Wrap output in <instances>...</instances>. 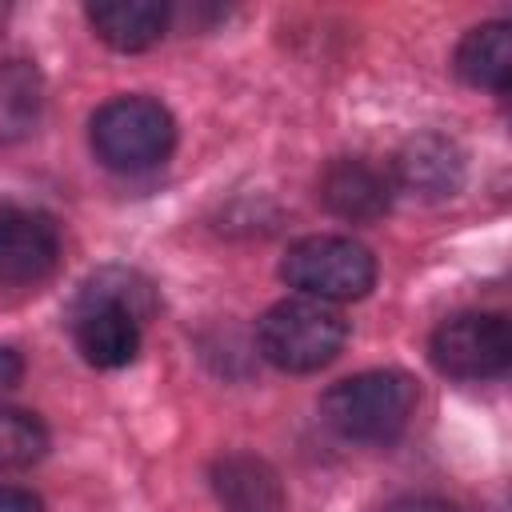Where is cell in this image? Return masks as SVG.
Masks as SVG:
<instances>
[{"mask_svg":"<svg viewBox=\"0 0 512 512\" xmlns=\"http://www.w3.org/2000/svg\"><path fill=\"white\" fill-rule=\"evenodd\" d=\"M152 288L128 268H100L72 304V340L96 368H124L140 352V324L152 316Z\"/></svg>","mask_w":512,"mask_h":512,"instance_id":"6da1fadb","label":"cell"},{"mask_svg":"<svg viewBox=\"0 0 512 512\" xmlns=\"http://www.w3.org/2000/svg\"><path fill=\"white\" fill-rule=\"evenodd\" d=\"M412 412H416V380L400 368H372L344 376L320 400L324 424L344 440H364V444H384L400 436Z\"/></svg>","mask_w":512,"mask_h":512,"instance_id":"7a4b0ae2","label":"cell"},{"mask_svg":"<svg viewBox=\"0 0 512 512\" xmlns=\"http://www.w3.org/2000/svg\"><path fill=\"white\" fill-rule=\"evenodd\" d=\"M256 340L268 364L284 372H316L332 364L348 340V320L340 316L336 304L312 300V296H292L272 304L260 324Z\"/></svg>","mask_w":512,"mask_h":512,"instance_id":"3957f363","label":"cell"},{"mask_svg":"<svg viewBox=\"0 0 512 512\" xmlns=\"http://www.w3.org/2000/svg\"><path fill=\"white\" fill-rule=\"evenodd\" d=\"M92 152L112 172H144L168 160L176 144L172 112L152 96H116L88 124Z\"/></svg>","mask_w":512,"mask_h":512,"instance_id":"277c9868","label":"cell"},{"mask_svg":"<svg viewBox=\"0 0 512 512\" xmlns=\"http://www.w3.org/2000/svg\"><path fill=\"white\" fill-rule=\"evenodd\" d=\"M280 276L300 296L324 304L360 300L376 284V256L352 236H304L288 244Z\"/></svg>","mask_w":512,"mask_h":512,"instance_id":"5b68a950","label":"cell"},{"mask_svg":"<svg viewBox=\"0 0 512 512\" xmlns=\"http://www.w3.org/2000/svg\"><path fill=\"white\" fill-rule=\"evenodd\" d=\"M432 364L456 380L500 376L512 360V332L500 312H460L432 332Z\"/></svg>","mask_w":512,"mask_h":512,"instance_id":"8992f818","label":"cell"},{"mask_svg":"<svg viewBox=\"0 0 512 512\" xmlns=\"http://www.w3.org/2000/svg\"><path fill=\"white\" fill-rule=\"evenodd\" d=\"M60 256V232L44 212L0 204V288L40 284Z\"/></svg>","mask_w":512,"mask_h":512,"instance_id":"52a82bcc","label":"cell"},{"mask_svg":"<svg viewBox=\"0 0 512 512\" xmlns=\"http://www.w3.org/2000/svg\"><path fill=\"white\" fill-rule=\"evenodd\" d=\"M320 200L340 220L372 224L392 208V180L368 160H332L320 176Z\"/></svg>","mask_w":512,"mask_h":512,"instance_id":"ba28073f","label":"cell"},{"mask_svg":"<svg viewBox=\"0 0 512 512\" xmlns=\"http://www.w3.org/2000/svg\"><path fill=\"white\" fill-rule=\"evenodd\" d=\"M464 180V152L448 136H416L396 156V184L416 196H452Z\"/></svg>","mask_w":512,"mask_h":512,"instance_id":"9c48e42d","label":"cell"},{"mask_svg":"<svg viewBox=\"0 0 512 512\" xmlns=\"http://www.w3.org/2000/svg\"><path fill=\"white\" fill-rule=\"evenodd\" d=\"M92 32L116 52H144L168 28V8L156 0H96L88 4Z\"/></svg>","mask_w":512,"mask_h":512,"instance_id":"30bf717a","label":"cell"},{"mask_svg":"<svg viewBox=\"0 0 512 512\" xmlns=\"http://www.w3.org/2000/svg\"><path fill=\"white\" fill-rule=\"evenodd\" d=\"M456 72L472 88L488 92H508L512 84V24L508 20H488L456 44Z\"/></svg>","mask_w":512,"mask_h":512,"instance_id":"8fae6325","label":"cell"},{"mask_svg":"<svg viewBox=\"0 0 512 512\" xmlns=\"http://www.w3.org/2000/svg\"><path fill=\"white\" fill-rule=\"evenodd\" d=\"M44 112V76L28 60L0 64V144L24 140Z\"/></svg>","mask_w":512,"mask_h":512,"instance_id":"7c38bea8","label":"cell"},{"mask_svg":"<svg viewBox=\"0 0 512 512\" xmlns=\"http://www.w3.org/2000/svg\"><path fill=\"white\" fill-rule=\"evenodd\" d=\"M216 496L232 512H280L284 508L276 472L252 456H228L216 464Z\"/></svg>","mask_w":512,"mask_h":512,"instance_id":"4fadbf2b","label":"cell"},{"mask_svg":"<svg viewBox=\"0 0 512 512\" xmlns=\"http://www.w3.org/2000/svg\"><path fill=\"white\" fill-rule=\"evenodd\" d=\"M48 452V428L24 408H0V468H28Z\"/></svg>","mask_w":512,"mask_h":512,"instance_id":"5bb4252c","label":"cell"},{"mask_svg":"<svg viewBox=\"0 0 512 512\" xmlns=\"http://www.w3.org/2000/svg\"><path fill=\"white\" fill-rule=\"evenodd\" d=\"M380 512H460L452 500H440V496H400L392 504H384Z\"/></svg>","mask_w":512,"mask_h":512,"instance_id":"9a60e30c","label":"cell"},{"mask_svg":"<svg viewBox=\"0 0 512 512\" xmlns=\"http://www.w3.org/2000/svg\"><path fill=\"white\" fill-rule=\"evenodd\" d=\"M0 512H40V500L28 488L0 484Z\"/></svg>","mask_w":512,"mask_h":512,"instance_id":"2e32d148","label":"cell"},{"mask_svg":"<svg viewBox=\"0 0 512 512\" xmlns=\"http://www.w3.org/2000/svg\"><path fill=\"white\" fill-rule=\"evenodd\" d=\"M20 376H24V360H20V352L0 348V392H8Z\"/></svg>","mask_w":512,"mask_h":512,"instance_id":"e0dca14e","label":"cell"}]
</instances>
